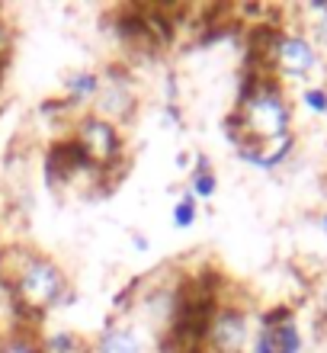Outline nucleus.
<instances>
[{
	"label": "nucleus",
	"mask_w": 327,
	"mask_h": 353,
	"mask_svg": "<svg viewBox=\"0 0 327 353\" xmlns=\"http://www.w3.org/2000/svg\"><path fill=\"white\" fill-rule=\"evenodd\" d=\"M295 100H292L289 87L273 81L270 74L253 77L251 84L241 90L234 112L228 125H231V141H247V145H279L286 139H295Z\"/></svg>",
	"instance_id": "obj_1"
},
{
	"label": "nucleus",
	"mask_w": 327,
	"mask_h": 353,
	"mask_svg": "<svg viewBox=\"0 0 327 353\" xmlns=\"http://www.w3.org/2000/svg\"><path fill=\"white\" fill-rule=\"evenodd\" d=\"M7 279L17 305L36 318L52 315L74 299V286H71L67 270L48 254L23 251L10 263Z\"/></svg>",
	"instance_id": "obj_2"
},
{
	"label": "nucleus",
	"mask_w": 327,
	"mask_h": 353,
	"mask_svg": "<svg viewBox=\"0 0 327 353\" xmlns=\"http://www.w3.org/2000/svg\"><path fill=\"white\" fill-rule=\"evenodd\" d=\"M266 74L279 81L282 87H302L311 84L324 74V58H321L315 39H311L305 23H289V26L273 29L263 48Z\"/></svg>",
	"instance_id": "obj_3"
},
{
	"label": "nucleus",
	"mask_w": 327,
	"mask_h": 353,
	"mask_svg": "<svg viewBox=\"0 0 327 353\" xmlns=\"http://www.w3.org/2000/svg\"><path fill=\"white\" fill-rule=\"evenodd\" d=\"M71 141H74V151L81 154V161H87L90 168H112L125 154L122 125L94 110L77 112L74 129H71Z\"/></svg>",
	"instance_id": "obj_4"
},
{
	"label": "nucleus",
	"mask_w": 327,
	"mask_h": 353,
	"mask_svg": "<svg viewBox=\"0 0 327 353\" xmlns=\"http://www.w3.org/2000/svg\"><path fill=\"white\" fill-rule=\"evenodd\" d=\"M253 337V318L244 305L224 302L206 318L202 347L206 353H247Z\"/></svg>",
	"instance_id": "obj_5"
},
{
	"label": "nucleus",
	"mask_w": 327,
	"mask_h": 353,
	"mask_svg": "<svg viewBox=\"0 0 327 353\" xmlns=\"http://www.w3.org/2000/svg\"><path fill=\"white\" fill-rule=\"evenodd\" d=\"M305 347H308V337L299 315L289 308H279L253 327L247 353H305Z\"/></svg>",
	"instance_id": "obj_6"
},
{
	"label": "nucleus",
	"mask_w": 327,
	"mask_h": 353,
	"mask_svg": "<svg viewBox=\"0 0 327 353\" xmlns=\"http://www.w3.org/2000/svg\"><path fill=\"white\" fill-rule=\"evenodd\" d=\"M90 353H151L148 331L125 315L109 318L90 341Z\"/></svg>",
	"instance_id": "obj_7"
},
{
	"label": "nucleus",
	"mask_w": 327,
	"mask_h": 353,
	"mask_svg": "<svg viewBox=\"0 0 327 353\" xmlns=\"http://www.w3.org/2000/svg\"><path fill=\"white\" fill-rule=\"evenodd\" d=\"M103 81L106 74L94 71V68H77V71L65 74V81H61V106L90 112L96 106V100H100V93H103Z\"/></svg>",
	"instance_id": "obj_8"
},
{
	"label": "nucleus",
	"mask_w": 327,
	"mask_h": 353,
	"mask_svg": "<svg viewBox=\"0 0 327 353\" xmlns=\"http://www.w3.org/2000/svg\"><path fill=\"white\" fill-rule=\"evenodd\" d=\"M295 148H299V135L279 141V145H247V141H234L238 158H241L244 164H251L253 170H260V174L282 170L292 158H295Z\"/></svg>",
	"instance_id": "obj_9"
},
{
	"label": "nucleus",
	"mask_w": 327,
	"mask_h": 353,
	"mask_svg": "<svg viewBox=\"0 0 327 353\" xmlns=\"http://www.w3.org/2000/svg\"><path fill=\"white\" fill-rule=\"evenodd\" d=\"M183 190H187L199 205H206L209 199H215L218 174H215V168H212V161H209L206 154H199V158L193 161V168H189V176H187V186H183Z\"/></svg>",
	"instance_id": "obj_10"
},
{
	"label": "nucleus",
	"mask_w": 327,
	"mask_h": 353,
	"mask_svg": "<svg viewBox=\"0 0 327 353\" xmlns=\"http://www.w3.org/2000/svg\"><path fill=\"white\" fill-rule=\"evenodd\" d=\"M299 19L308 26L315 46H318L321 58H324V68H327V3L324 0H311V3H302L299 7Z\"/></svg>",
	"instance_id": "obj_11"
},
{
	"label": "nucleus",
	"mask_w": 327,
	"mask_h": 353,
	"mask_svg": "<svg viewBox=\"0 0 327 353\" xmlns=\"http://www.w3.org/2000/svg\"><path fill=\"white\" fill-rule=\"evenodd\" d=\"M292 100H295V110L308 112L315 119H327V81H311V84L295 87Z\"/></svg>",
	"instance_id": "obj_12"
},
{
	"label": "nucleus",
	"mask_w": 327,
	"mask_h": 353,
	"mask_svg": "<svg viewBox=\"0 0 327 353\" xmlns=\"http://www.w3.org/2000/svg\"><path fill=\"white\" fill-rule=\"evenodd\" d=\"M199 219H202V205L183 190V193L170 203V225H173L177 232H193L199 225Z\"/></svg>",
	"instance_id": "obj_13"
},
{
	"label": "nucleus",
	"mask_w": 327,
	"mask_h": 353,
	"mask_svg": "<svg viewBox=\"0 0 327 353\" xmlns=\"http://www.w3.org/2000/svg\"><path fill=\"white\" fill-rule=\"evenodd\" d=\"M39 344L42 353H90V341H84L77 331H48Z\"/></svg>",
	"instance_id": "obj_14"
},
{
	"label": "nucleus",
	"mask_w": 327,
	"mask_h": 353,
	"mask_svg": "<svg viewBox=\"0 0 327 353\" xmlns=\"http://www.w3.org/2000/svg\"><path fill=\"white\" fill-rule=\"evenodd\" d=\"M0 353H42V344L32 334H10L0 337Z\"/></svg>",
	"instance_id": "obj_15"
},
{
	"label": "nucleus",
	"mask_w": 327,
	"mask_h": 353,
	"mask_svg": "<svg viewBox=\"0 0 327 353\" xmlns=\"http://www.w3.org/2000/svg\"><path fill=\"white\" fill-rule=\"evenodd\" d=\"M315 305H318L321 318L327 321V273L318 279V289H315Z\"/></svg>",
	"instance_id": "obj_16"
},
{
	"label": "nucleus",
	"mask_w": 327,
	"mask_h": 353,
	"mask_svg": "<svg viewBox=\"0 0 327 353\" xmlns=\"http://www.w3.org/2000/svg\"><path fill=\"white\" fill-rule=\"evenodd\" d=\"M129 244H131V251H135V254H148L151 251V238H145L141 232H131L129 234Z\"/></svg>",
	"instance_id": "obj_17"
},
{
	"label": "nucleus",
	"mask_w": 327,
	"mask_h": 353,
	"mask_svg": "<svg viewBox=\"0 0 327 353\" xmlns=\"http://www.w3.org/2000/svg\"><path fill=\"white\" fill-rule=\"evenodd\" d=\"M7 52H10V29L0 23V58L7 55Z\"/></svg>",
	"instance_id": "obj_18"
},
{
	"label": "nucleus",
	"mask_w": 327,
	"mask_h": 353,
	"mask_svg": "<svg viewBox=\"0 0 327 353\" xmlns=\"http://www.w3.org/2000/svg\"><path fill=\"white\" fill-rule=\"evenodd\" d=\"M318 228H321V234H327V209L318 215Z\"/></svg>",
	"instance_id": "obj_19"
}]
</instances>
